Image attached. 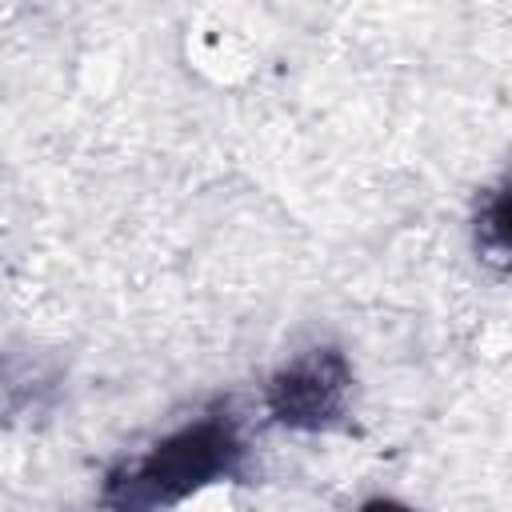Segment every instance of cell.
Returning <instances> with one entry per match:
<instances>
[{
    "label": "cell",
    "instance_id": "6da1fadb",
    "mask_svg": "<svg viewBox=\"0 0 512 512\" xmlns=\"http://www.w3.org/2000/svg\"><path fill=\"white\" fill-rule=\"evenodd\" d=\"M240 424L228 408L204 412L200 420L160 436L144 456L112 468L104 476V512H168L216 480H236L244 472Z\"/></svg>",
    "mask_w": 512,
    "mask_h": 512
},
{
    "label": "cell",
    "instance_id": "7a4b0ae2",
    "mask_svg": "<svg viewBox=\"0 0 512 512\" xmlns=\"http://www.w3.org/2000/svg\"><path fill=\"white\" fill-rule=\"evenodd\" d=\"M352 368L340 348H308L264 384V408L292 432H336L348 424Z\"/></svg>",
    "mask_w": 512,
    "mask_h": 512
},
{
    "label": "cell",
    "instance_id": "3957f363",
    "mask_svg": "<svg viewBox=\"0 0 512 512\" xmlns=\"http://www.w3.org/2000/svg\"><path fill=\"white\" fill-rule=\"evenodd\" d=\"M476 248L492 264H508V188L496 184L476 204Z\"/></svg>",
    "mask_w": 512,
    "mask_h": 512
},
{
    "label": "cell",
    "instance_id": "277c9868",
    "mask_svg": "<svg viewBox=\"0 0 512 512\" xmlns=\"http://www.w3.org/2000/svg\"><path fill=\"white\" fill-rule=\"evenodd\" d=\"M356 512H416V508H408L404 500H392V496H372V500H364Z\"/></svg>",
    "mask_w": 512,
    "mask_h": 512
}]
</instances>
